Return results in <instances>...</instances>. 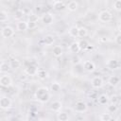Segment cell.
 I'll list each match as a JSON object with an SVG mask.
<instances>
[{"mask_svg":"<svg viewBox=\"0 0 121 121\" xmlns=\"http://www.w3.org/2000/svg\"><path fill=\"white\" fill-rule=\"evenodd\" d=\"M34 97L36 98V100H38L41 103H46L49 101L51 97L50 91L47 87H44V86L39 87L34 94Z\"/></svg>","mask_w":121,"mask_h":121,"instance_id":"1","label":"cell"},{"mask_svg":"<svg viewBox=\"0 0 121 121\" xmlns=\"http://www.w3.org/2000/svg\"><path fill=\"white\" fill-rule=\"evenodd\" d=\"M98 20L100 22H103V23L111 22L112 20V14L109 10L104 9V10H102L98 13Z\"/></svg>","mask_w":121,"mask_h":121,"instance_id":"2","label":"cell"},{"mask_svg":"<svg viewBox=\"0 0 121 121\" xmlns=\"http://www.w3.org/2000/svg\"><path fill=\"white\" fill-rule=\"evenodd\" d=\"M12 84V78L9 74H4L0 78V85L4 88H9Z\"/></svg>","mask_w":121,"mask_h":121,"instance_id":"3","label":"cell"},{"mask_svg":"<svg viewBox=\"0 0 121 121\" xmlns=\"http://www.w3.org/2000/svg\"><path fill=\"white\" fill-rule=\"evenodd\" d=\"M11 99L6 95H2L1 98H0V108L2 110H9L11 108Z\"/></svg>","mask_w":121,"mask_h":121,"instance_id":"4","label":"cell"},{"mask_svg":"<svg viewBox=\"0 0 121 121\" xmlns=\"http://www.w3.org/2000/svg\"><path fill=\"white\" fill-rule=\"evenodd\" d=\"M14 33H15L14 29H13V27H11L10 26H4V27L2 28V30H1V35H2V37L5 38V39H9V38H11V37L14 35Z\"/></svg>","mask_w":121,"mask_h":121,"instance_id":"5","label":"cell"},{"mask_svg":"<svg viewBox=\"0 0 121 121\" xmlns=\"http://www.w3.org/2000/svg\"><path fill=\"white\" fill-rule=\"evenodd\" d=\"M74 109H75V111L77 112H85L88 110V106H87L86 102H84L82 100H78L75 103Z\"/></svg>","mask_w":121,"mask_h":121,"instance_id":"6","label":"cell"},{"mask_svg":"<svg viewBox=\"0 0 121 121\" xmlns=\"http://www.w3.org/2000/svg\"><path fill=\"white\" fill-rule=\"evenodd\" d=\"M103 84H104L103 78H102L101 77H98V76L94 77V78H92V80H91V85H92V87L95 88V89H99V88H101V87L103 86Z\"/></svg>","mask_w":121,"mask_h":121,"instance_id":"7","label":"cell"},{"mask_svg":"<svg viewBox=\"0 0 121 121\" xmlns=\"http://www.w3.org/2000/svg\"><path fill=\"white\" fill-rule=\"evenodd\" d=\"M53 21H54V17H53V15L51 13H44L42 16V22L45 26L52 25L53 24Z\"/></svg>","mask_w":121,"mask_h":121,"instance_id":"8","label":"cell"},{"mask_svg":"<svg viewBox=\"0 0 121 121\" xmlns=\"http://www.w3.org/2000/svg\"><path fill=\"white\" fill-rule=\"evenodd\" d=\"M37 70H38V67H37L36 64H29V65L26 66L24 71L28 76H34V75H36Z\"/></svg>","mask_w":121,"mask_h":121,"instance_id":"9","label":"cell"},{"mask_svg":"<svg viewBox=\"0 0 121 121\" xmlns=\"http://www.w3.org/2000/svg\"><path fill=\"white\" fill-rule=\"evenodd\" d=\"M83 69L87 72H94L95 70V64L92 60H85L83 62Z\"/></svg>","mask_w":121,"mask_h":121,"instance_id":"10","label":"cell"},{"mask_svg":"<svg viewBox=\"0 0 121 121\" xmlns=\"http://www.w3.org/2000/svg\"><path fill=\"white\" fill-rule=\"evenodd\" d=\"M50 110L52 111V112H59L60 110H61V108H62V103L60 102V101H59V100H55V101H53L51 104H50Z\"/></svg>","mask_w":121,"mask_h":121,"instance_id":"11","label":"cell"},{"mask_svg":"<svg viewBox=\"0 0 121 121\" xmlns=\"http://www.w3.org/2000/svg\"><path fill=\"white\" fill-rule=\"evenodd\" d=\"M118 66H119V62L115 59H111L107 61V67L111 70H115L118 68Z\"/></svg>","mask_w":121,"mask_h":121,"instance_id":"12","label":"cell"},{"mask_svg":"<svg viewBox=\"0 0 121 121\" xmlns=\"http://www.w3.org/2000/svg\"><path fill=\"white\" fill-rule=\"evenodd\" d=\"M36 76L38 77V78L43 80V79L47 78V77H48V73H47V71H46L44 68H38L37 73H36Z\"/></svg>","mask_w":121,"mask_h":121,"instance_id":"13","label":"cell"},{"mask_svg":"<svg viewBox=\"0 0 121 121\" xmlns=\"http://www.w3.org/2000/svg\"><path fill=\"white\" fill-rule=\"evenodd\" d=\"M69 50L71 53H74V54H77L78 53L81 49H80V46H79V43L78 42H73L70 45H69Z\"/></svg>","mask_w":121,"mask_h":121,"instance_id":"14","label":"cell"},{"mask_svg":"<svg viewBox=\"0 0 121 121\" xmlns=\"http://www.w3.org/2000/svg\"><path fill=\"white\" fill-rule=\"evenodd\" d=\"M52 54H53V56L56 57V58L61 57L62 54H63V49H62V47L60 46V45L54 46V47H53V50H52Z\"/></svg>","mask_w":121,"mask_h":121,"instance_id":"15","label":"cell"},{"mask_svg":"<svg viewBox=\"0 0 121 121\" xmlns=\"http://www.w3.org/2000/svg\"><path fill=\"white\" fill-rule=\"evenodd\" d=\"M16 28L18 31H26V29H28V26H27V22L26 21H19L16 25Z\"/></svg>","mask_w":121,"mask_h":121,"instance_id":"16","label":"cell"},{"mask_svg":"<svg viewBox=\"0 0 121 121\" xmlns=\"http://www.w3.org/2000/svg\"><path fill=\"white\" fill-rule=\"evenodd\" d=\"M109 100H110V98H109L108 95H106V94H101L97 97V101L100 105H106L109 102Z\"/></svg>","mask_w":121,"mask_h":121,"instance_id":"17","label":"cell"},{"mask_svg":"<svg viewBox=\"0 0 121 121\" xmlns=\"http://www.w3.org/2000/svg\"><path fill=\"white\" fill-rule=\"evenodd\" d=\"M65 8H66V6L63 4V2H61V1H60V0L54 2V4H53V9H54L55 10H57V11H61V10H63Z\"/></svg>","mask_w":121,"mask_h":121,"instance_id":"18","label":"cell"},{"mask_svg":"<svg viewBox=\"0 0 121 121\" xmlns=\"http://www.w3.org/2000/svg\"><path fill=\"white\" fill-rule=\"evenodd\" d=\"M78 2L77 1H74V0H72V1H70L68 4H67V6H66V9L69 10V11H76L77 9H78Z\"/></svg>","mask_w":121,"mask_h":121,"instance_id":"19","label":"cell"},{"mask_svg":"<svg viewBox=\"0 0 121 121\" xmlns=\"http://www.w3.org/2000/svg\"><path fill=\"white\" fill-rule=\"evenodd\" d=\"M120 82V78L118 76H111L108 79V83L111 85V86H116L118 83Z\"/></svg>","mask_w":121,"mask_h":121,"instance_id":"20","label":"cell"},{"mask_svg":"<svg viewBox=\"0 0 121 121\" xmlns=\"http://www.w3.org/2000/svg\"><path fill=\"white\" fill-rule=\"evenodd\" d=\"M54 42H55V37H54L53 35H51V34H48V35H46V36L43 38V43H44L45 45H47V46L53 44Z\"/></svg>","mask_w":121,"mask_h":121,"instance_id":"21","label":"cell"},{"mask_svg":"<svg viewBox=\"0 0 121 121\" xmlns=\"http://www.w3.org/2000/svg\"><path fill=\"white\" fill-rule=\"evenodd\" d=\"M69 119H70V117H69L68 113H66L64 112L60 111L57 113V120H59V121H68Z\"/></svg>","mask_w":121,"mask_h":121,"instance_id":"22","label":"cell"},{"mask_svg":"<svg viewBox=\"0 0 121 121\" xmlns=\"http://www.w3.org/2000/svg\"><path fill=\"white\" fill-rule=\"evenodd\" d=\"M68 33H69V35H70L71 37H73V38L78 37V27L76 26H71V27L69 28V30H68Z\"/></svg>","mask_w":121,"mask_h":121,"instance_id":"23","label":"cell"},{"mask_svg":"<svg viewBox=\"0 0 121 121\" xmlns=\"http://www.w3.org/2000/svg\"><path fill=\"white\" fill-rule=\"evenodd\" d=\"M60 90H61V86H60V84L59 82L54 81V82L51 83V85H50V91H51V92H53V93H58V92H60Z\"/></svg>","mask_w":121,"mask_h":121,"instance_id":"24","label":"cell"},{"mask_svg":"<svg viewBox=\"0 0 121 121\" xmlns=\"http://www.w3.org/2000/svg\"><path fill=\"white\" fill-rule=\"evenodd\" d=\"M24 15H25V12H24V10H23V9H16V10H15L13 17H14V19H15V20L21 21V20L23 19Z\"/></svg>","mask_w":121,"mask_h":121,"instance_id":"25","label":"cell"},{"mask_svg":"<svg viewBox=\"0 0 121 121\" xmlns=\"http://www.w3.org/2000/svg\"><path fill=\"white\" fill-rule=\"evenodd\" d=\"M9 65H10V68L11 69L15 70V69H18L21 66V62L17 59H12V60H9Z\"/></svg>","mask_w":121,"mask_h":121,"instance_id":"26","label":"cell"},{"mask_svg":"<svg viewBox=\"0 0 121 121\" xmlns=\"http://www.w3.org/2000/svg\"><path fill=\"white\" fill-rule=\"evenodd\" d=\"M10 68V65H9V62H6V61H2L1 64H0V71L2 73H5V72H8Z\"/></svg>","mask_w":121,"mask_h":121,"instance_id":"27","label":"cell"},{"mask_svg":"<svg viewBox=\"0 0 121 121\" xmlns=\"http://www.w3.org/2000/svg\"><path fill=\"white\" fill-rule=\"evenodd\" d=\"M117 110H118V108H117L116 103H112V104L108 105V107H107V112H110V113H113V112H115Z\"/></svg>","mask_w":121,"mask_h":121,"instance_id":"28","label":"cell"},{"mask_svg":"<svg viewBox=\"0 0 121 121\" xmlns=\"http://www.w3.org/2000/svg\"><path fill=\"white\" fill-rule=\"evenodd\" d=\"M79 46H80V49L81 50H87V47L89 46V42L87 41V40H85V39H82V40H80L79 42Z\"/></svg>","mask_w":121,"mask_h":121,"instance_id":"29","label":"cell"},{"mask_svg":"<svg viewBox=\"0 0 121 121\" xmlns=\"http://www.w3.org/2000/svg\"><path fill=\"white\" fill-rule=\"evenodd\" d=\"M99 119H100L101 121H110V120H112L113 117L112 116V114H111L110 112H108V113H102V114L100 115Z\"/></svg>","mask_w":121,"mask_h":121,"instance_id":"30","label":"cell"},{"mask_svg":"<svg viewBox=\"0 0 121 121\" xmlns=\"http://www.w3.org/2000/svg\"><path fill=\"white\" fill-rule=\"evenodd\" d=\"M87 34H88V30L86 27H83V26L78 27V37L84 38L87 36Z\"/></svg>","mask_w":121,"mask_h":121,"instance_id":"31","label":"cell"},{"mask_svg":"<svg viewBox=\"0 0 121 121\" xmlns=\"http://www.w3.org/2000/svg\"><path fill=\"white\" fill-rule=\"evenodd\" d=\"M0 21L1 23H5L8 21V12L5 10H1L0 12Z\"/></svg>","mask_w":121,"mask_h":121,"instance_id":"32","label":"cell"},{"mask_svg":"<svg viewBox=\"0 0 121 121\" xmlns=\"http://www.w3.org/2000/svg\"><path fill=\"white\" fill-rule=\"evenodd\" d=\"M39 20V16L38 14H35V13H31L28 15V22H35L37 23Z\"/></svg>","mask_w":121,"mask_h":121,"instance_id":"33","label":"cell"},{"mask_svg":"<svg viewBox=\"0 0 121 121\" xmlns=\"http://www.w3.org/2000/svg\"><path fill=\"white\" fill-rule=\"evenodd\" d=\"M113 9L117 11H121V0H116L113 3Z\"/></svg>","mask_w":121,"mask_h":121,"instance_id":"34","label":"cell"},{"mask_svg":"<svg viewBox=\"0 0 121 121\" xmlns=\"http://www.w3.org/2000/svg\"><path fill=\"white\" fill-rule=\"evenodd\" d=\"M27 26H28V29H34L37 26V23H35V22H28L27 21Z\"/></svg>","mask_w":121,"mask_h":121,"instance_id":"35","label":"cell"},{"mask_svg":"<svg viewBox=\"0 0 121 121\" xmlns=\"http://www.w3.org/2000/svg\"><path fill=\"white\" fill-rule=\"evenodd\" d=\"M114 42H115L116 44L121 45V33L115 36V38H114Z\"/></svg>","mask_w":121,"mask_h":121,"instance_id":"36","label":"cell"},{"mask_svg":"<svg viewBox=\"0 0 121 121\" xmlns=\"http://www.w3.org/2000/svg\"><path fill=\"white\" fill-rule=\"evenodd\" d=\"M93 48H94V46H93L92 44H89V46L87 47V50H92Z\"/></svg>","mask_w":121,"mask_h":121,"instance_id":"37","label":"cell"},{"mask_svg":"<svg viewBox=\"0 0 121 121\" xmlns=\"http://www.w3.org/2000/svg\"><path fill=\"white\" fill-rule=\"evenodd\" d=\"M118 31H119V33H121V23L118 25Z\"/></svg>","mask_w":121,"mask_h":121,"instance_id":"38","label":"cell"},{"mask_svg":"<svg viewBox=\"0 0 121 121\" xmlns=\"http://www.w3.org/2000/svg\"><path fill=\"white\" fill-rule=\"evenodd\" d=\"M6 1H11V0H6Z\"/></svg>","mask_w":121,"mask_h":121,"instance_id":"39","label":"cell"}]
</instances>
